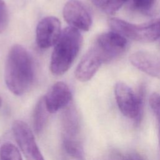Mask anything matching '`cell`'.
<instances>
[{
  "mask_svg": "<svg viewBox=\"0 0 160 160\" xmlns=\"http://www.w3.org/2000/svg\"><path fill=\"white\" fill-rule=\"evenodd\" d=\"M93 46L99 51L104 62H108L118 58L126 51L128 42L123 36L111 31L99 35Z\"/></svg>",
  "mask_w": 160,
  "mask_h": 160,
  "instance_id": "cell-5",
  "label": "cell"
},
{
  "mask_svg": "<svg viewBox=\"0 0 160 160\" xmlns=\"http://www.w3.org/2000/svg\"><path fill=\"white\" fill-rule=\"evenodd\" d=\"M1 103H2V100H1V98H0V106L1 105Z\"/></svg>",
  "mask_w": 160,
  "mask_h": 160,
  "instance_id": "cell-21",
  "label": "cell"
},
{
  "mask_svg": "<svg viewBox=\"0 0 160 160\" xmlns=\"http://www.w3.org/2000/svg\"><path fill=\"white\" fill-rule=\"evenodd\" d=\"M0 160H22L18 149L12 144L5 143L0 148Z\"/></svg>",
  "mask_w": 160,
  "mask_h": 160,
  "instance_id": "cell-16",
  "label": "cell"
},
{
  "mask_svg": "<svg viewBox=\"0 0 160 160\" xmlns=\"http://www.w3.org/2000/svg\"><path fill=\"white\" fill-rule=\"evenodd\" d=\"M82 44L79 31L71 27L64 29L54 46L50 61L51 72L56 76L64 74L76 59Z\"/></svg>",
  "mask_w": 160,
  "mask_h": 160,
  "instance_id": "cell-2",
  "label": "cell"
},
{
  "mask_svg": "<svg viewBox=\"0 0 160 160\" xmlns=\"http://www.w3.org/2000/svg\"><path fill=\"white\" fill-rule=\"evenodd\" d=\"M34 79L32 56L20 44L12 46L7 55L4 67V81L7 88L15 95L21 96L31 87Z\"/></svg>",
  "mask_w": 160,
  "mask_h": 160,
  "instance_id": "cell-1",
  "label": "cell"
},
{
  "mask_svg": "<svg viewBox=\"0 0 160 160\" xmlns=\"http://www.w3.org/2000/svg\"><path fill=\"white\" fill-rule=\"evenodd\" d=\"M9 16L6 4L4 0H0V33L2 32L8 24Z\"/></svg>",
  "mask_w": 160,
  "mask_h": 160,
  "instance_id": "cell-18",
  "label": "cell"
},
{
  "mask_svg": "<svg viewBox=\"0 0 160 160\" xmlns=\"http://www.w3.org/2000/svg\"><path fill=\"white\" fill-rule=\"evenodd\" d=\"M149 104L160 126V95L156 92L152 93L149 98Z\"/></svg>",
  "mask_w": 160,
  "mask_h": 160,
  "instance_id": "cell-19",
  "label": "cell"
},
{
  "mask_svg": "<svg viewBox=\"0 0 160 160\" xmlns=\"http://www.w3.org/2000/svg\"><path fill=\"white\" fill-rule=\"evenodd\" d=\"M126 160H144L143 158L138 153L134 152L129 154Z\"/></svg>",
  "mask_w": 160,
  "mask_h": 160,
  "instance_id": "cell-20",
  "label": "cell"
},
{
  "mask_svg": "<svg viewBox=\"0 0 160 160\" xmlns=\"http://www.w3.org/2000/svg\"><path fill=\"white\" fill-rule=\"evenodd\" d=\"M159 141H160V131H159Z\"/></svg>",
  "mask_w": 160,
  "mask_h": 160,
  "instance_id": "cell-22",
  "label": "cell"
},
{
  "mask_svg": "<svg viewBox=\"0 0 160 160\" xmlns=\"http://www.w3.org/2000/svg\"><path fill=\"white\" fill-rule=\"evenodd\" d=\"M124 1H128V0H124Z\"/></svg>",
  "mask_w": 160,
  "mask_h": 160,
  "instance_id": "cell-23",
  "label": "cell"
},
{
  "mask_svg": "<svg viewBox=\"0 0 160 160\" xmlns=\"http://www.w3.org/2000/svg\"><path fill=\"white\" fill-rule=\"evenodd\" d=\"M63 146L66 152L76 160H84V152L81 143L77 138L63 136Z\"/></svg>",
  "mask_w": 160,
  "mask_h": 160,
  "instance_id": "cell-14",
  "label": "cell"
},
{
  "mask_svg": "<svg viewBox=\"0 0 160 160\" xmlns=\"http://www.w3.org/2000/svg\"><path fill=\"white\" fill-rule=\"evenodd\" d=\"M134 8L142 12H149L156 0H131Z\"/></svg>",
  "mask_w": 160,
  "mask_h": 160,
  "instance_id": "cell-17",
  "label": "cell"
},
{
  "mask_svg": "<svg viewBox=\"0 0 160 160\" xmlns=\"http://www.w3.org/2000/svg\"><path fill=\"white\" fill-rule=\"evenodd\" d=\"M131 63L139 70L160 79V59L148 52L138 51L131 54Z\"/></svg>",
  "mask_w": 160,
  "mask_h": 160,
  "instance_id": "cell-11",
  "label": "cell"
},
{
  "mask_svg": "<svg viewBox=\"0 0 160 160\" xmlns=\"http://www.w3.org/2000/svg\"><path fill=\"white\" fill-rule=\"evenodd\" d=\"M49 112L48 111L44 97H42L37 102L32 114L33 128L36 134H40L48 121Z\"/></svg>",
  "mask_w": 160,
  "mask_h": 160,
  "instance_id": "cell-13",
  "label": "cell"
},
{
  "mask_svg": "<svg viewBox=\"0 0 160 160\" xmlns=\"http://www.w3.org/2000/svg\"><path fill=\"white\" fill-rule=\"evenodd\" d=\"M64 20L70 27L88 31L92 25L91 16L86 6L78 0H69L62 11Z\"/></svg>",
  "mask_w": 160,
  "mask_h": 160,
  "instance_id": "cell-7",
  "label": "cell"
},
{
  "mask_svg": "<svg viewBox=\"0 0 160 160\" xmlns=\"http://www.w3.org/2000/svg\"><path fill=\"white\" fill-rule=\"evenodd\" d=\"M12 129L14 137L26 160H44L31 129L25 122L15 121Z\"/></svg>",
  "mask_w": 160,
  "mask_h": 160,
  "instance_id": "cell-6",
  "label": "cell"
},
{
  "mask_svg": "<svg viewBox=\"0 0 160 160\" xmlns=\"http://www.w3.org/2000/svg\"><path fill=\"white\" fill-rule=\"evenodd\" d=\"M62 114L63 136L76 138L79 129L80 124L78 112L76 109L71 106L66 107Z\"/></svg>",
  "mask_w": 160,
  "mask_h": 160,
  "instance_id": "cell-12",
  "label": "cell"
},
{
  "mask_svg": "<svg viewBox=\"0 0 160 160\" xmlns=\"http://www.w3.org/2000/svg\"><path fill=\"white\" fill-rule=\"evenodd\" d=\"M102 63L103 58L97 48L92 46L84 54L75 70V76L81 82L90 80Z\"/></svg>",
  "mask_w": 160,
  "mask_h": 160,
  "instance_id": "cell-9",
  "label": "cell"
},
{
  "mask_svg": "<svg viewBox=\"0 0 160 160\" xmlns=\"http://www.w3.org/2000/svg\"><path fill=\"white\" fill-rule=\"evenodd\" d=\"M94 6L108 14H113L126 2L124 0H91Z\"/></svg>",
  "mask_w": 160,
  "mask_h": 160,
  "instance_id": "cell-15",
  "label": "cell"
},
{
  "mask_svg": "<svg viewBox=\"0 0 160 160\" xmlns=\"http://www.w3.org/2000/svg\"><path fill=\"white\" fill-rule=\"evenodd\" d=\"M114 94L121 112L127 118L134 119L136 124L138 126L144 112V86L141 85L138 94H136L128 84L118 82L114 88Z\"/></svg>",
  "mask_w": 160,
  "mask_h": 160,
  "instance_id": "cell-3",
  "label": "cell"
},
{
  "mask_svg": "<svg viewBox=\"0 0 160 160\" xmlns=\"http://www.w3.org/2000/svg\"><path fill=\"white\" fill-rule=\"evenodd\" d=\"M43 97L49 113H55L69 104L72 93L66 83L59 81L54 83Z\"/></svg>",
  "mask_w": 160,
  "mask_h": 160,
  "instance_id": "cell-10",
  "label": "cell"
},
{
  "mask_svg": "<svg viewBox=\"0 0 160 160\" xmlns=\"http://www.w3.org/2000/svg\"><path fill=\"white\" fill-rule=\"evenodd\" d=\"M111 31L133 41L150 42L160 38V19L141 24H134L113 18L108 20Z\"/></svg>",
  "mask_w": 160,
  "mask_h": 160,
  "instance_id": "cell-4",
  "label": "cell"
},
{
  "mask_svg": "<svg viewBox=\"0 0 160 160\" xmlns=\"http://www.w3.org/2000/svg\"><path fill=\"white\" fill-rule=\"evenodd\" d=\"M61 22L54 16H48L42 19L36 29V42L42 49H48L58 41L61 34Z\"/></svg>",
  "mask_w": 160,
  "mask_h": 160,
  "instance_id": "cell-8",
  "label": "cell"
}]
</instances>
